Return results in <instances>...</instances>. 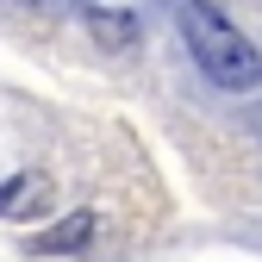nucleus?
Returning <instances> with one entry per match:
<instances>
[{"instance_id":"f257e3e1","label":"nucleus","mask_w":262,"mask_h":262,"mask_svg":"<svg viewBox=\"0 0 262 262\" xmlns=\"http://www.w3.org/2000/svg\"><path fill=\"white\" fill-rule=\"evenodd\" d=\"M181 31H187L193 62H200L219 88H256V81H262V56H256V44H250L219 7L187 0V7H181Z\"/></svg>"},{"instance_id":"f03ea898","label":"nucleus","mask_w":262,"mask_h":262,"mask_svg":"<svg viewBox=\"0 0 262 262\" xmlns=\"http://www.w3.org/2000/svg\"><path fill=\"white\" fill-rule=\"evenodd\" d=\"M44 200H50V181L38 169H31V175H13L7 187H0V219H31Z\"/></svg>"},{"instance_id":"20e7f679","label":"nucleus","mask_w":262,"mask_h":262,"mask_svg":"<svg viewBox=\"0 0 262 262\" xmlns=\"http://www.w3.org/2000/svg\"><path fill=\"white\" fill-rule=\"evenodd\" d=\"M94 31H100V44H125L131 31H138V25H131L125 13H100V19H94Z\"/></svg>"},{"instance_id":"7ed1b4c3","label":"nucleus","mask_w":262,"mask_h":262,"mask_svg":"<svg viewBox=\"0 0 262 262\" xmlns=\"http://www.w3.org/2000/svg\"><path fill=\"white\" fill-rule=\"evenodd\" d=\"M88 237H94V212H69L56 231L31 237V250H44V256H56V250H88Z\"/></svg>"}]
</instances>
